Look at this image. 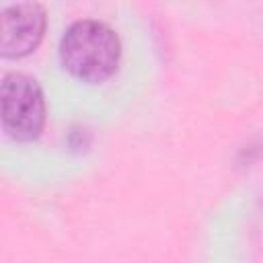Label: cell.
Masks as SVG:
<instances>
[{
	"label": "cell",
	"mask_w": 263,
	"mask_h": 263,
	"mask_svg": "<svg viewBox=\"0 0 263 263\" xmlns=\"http://www.w3.org/2000/svg\"><path fill=\"white\" fill-rule=\"evenodd\" d=\"M121 60L117 33L95 18L72 23L60 41V62L78 80L97 84L111 78Z\"/></svg>",
	"instance_id": "cell-1"
},
{
	"label": "cell",
	"mask_w": 263,
	"mask_h": 263,
	"mask_svg": "<svg viewBox=\"0 0 263 263\" xmlns=\"http://www.w3.org/2000/svg\"><path fill=\"white\" fill-rule=\"evenodd\" d=\"M2 127L16 142H33L45 125V99L35 78L8 72L0 84Z\"/></svg>",
	"instance_id": "cell-2"
},
{
	"label": "cell",
	"mask_w": 263,
	"mask_h": 263,
	"mask_svg": "<svg viewBox=\"0 0 263 263\" xmlns=\"http://www.w3.org/2000/svg\"><path fill=\"white\" fill-rule=\"evenodd\" d=\"M0 53L6 60H18L35 51L45 33V8L37 2H18L2 8Z\"/></svg>",
	"instance_id": "cell-3"
}]
</instances>
